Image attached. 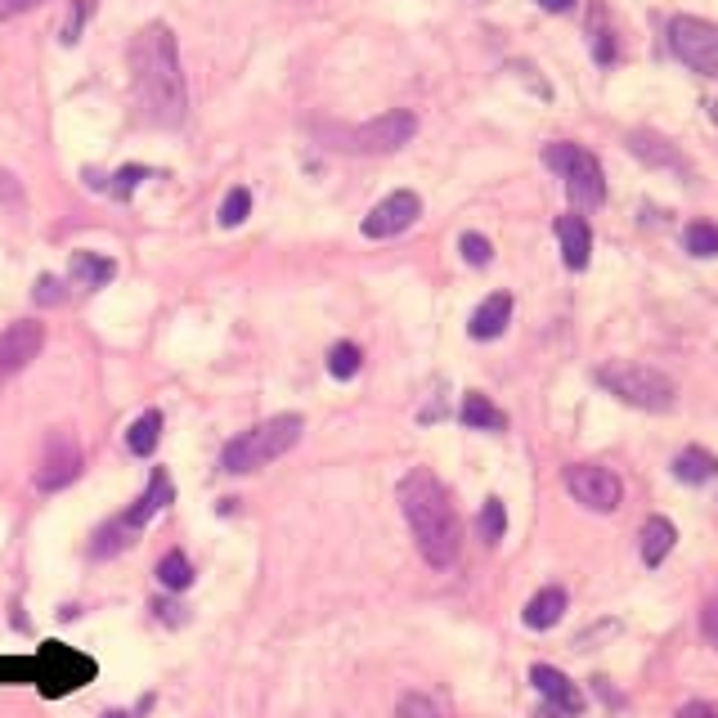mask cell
I'll list each match as a JSON object with an SVG mask.
<instances>
[{
	"label": "cell",
	"mask_w": 718,
	"mask_h": 718,
	"mask_svg": "<svg viewBox=\"0 0 718 718\" xmlns=\"http://www.w3.org/2000/svg\"><path fill=\"white\" fill-rule=\"evenodd\" d=\"M130 86L135 104L149 126H180L189 94H184V72H180V50L167 23L139 27L130 41Z\"/></svg>",
	"instance_id": "1"
},
{
	"label": "cell",
	"mask_w": 718,
	"mask_h": 718,
	"mask_svg": "<svg viewBox=\"0 0 718 718\" xmlns=\"http://www.w3.org/2000/svg\"><path fill=\"white\" fill-rule=\"evenodd\" d=\"M400 508H404V521L413 531L422 561L436 570H449L463 548V525H458V512H454L445 486L426 467H418L400 481Z\"/></svg>",
	"instance_id": "2"
},
{
	"label": "cell",
	"mask_w": 718,
	"mask_h": 718,
	"mask_svg": "<svg viewBox=\"0 0 718 718\" xmlns=\"http://www.w3.org/2000/svg\"><path fill=\"white\" fill-rule=\"evenodd\" d=\"M301 431H306V422H301L297 413H278V418H270V422L243 431L238 441H229L225 454H220V467L233 471V476L257 471V467H270L274 458H283L287 449L301 441Z\"/></svg>",
	"instance_id": "3"
},
{
	"label": "cell",
	"mask_w": 718,
	"mask_h": 718,
	"mask_svg": "<svg viewBox=\"0 0 718 718\" xmlns=\"http://www.w3.org/2000/svg\"><path fill=\"white\" fill-rule=\"evenodd\" d=\"M597 381L611 396H619L634 409H647V413H669L674 409V396H679L674 381H669L660 368H647V364H611L597 373Z\"/></svg>",
	"instance_id": "4"
},
{
	"label": "cell",
	"mask_w": 718,
	"mask_h": 718,
	"mask_svg": "<svg viewBox=\"0 0 718 718\" xmlns=\"http://www.w3.org/2000/svg\"><path fill=\"white\" fill-rule=\"evenodd\" d=\"M544 162L566 180V194L574 207H602L606 203V175L589 149H580V144H548Z\"/></svg>",
	"instance_id": "5"
},
{
	"label": "cell",
	"mask_w": 718,
	"mask_h": 718,
	"mask_svg": "<svg viewBox=\"0 0 718 718\" xmlns=\"http://www.w3.org/2000/svg\"><path fill=\"white\" fill-rule=\"evenodd\" d=\"M669 50H674L692 72L718 81V23L696 19V14H679L669 23Z\"/></svg>",
	"instance_id": "6"
},
{
	"label": "cell",
	"mask_w": 718,
	"mask_h": 718,
	"mask_svg": "<svg viewBox=\"0 0 718 718\" xmlns=\"http://www.w3.org/2000/svg\"><path fill=\"white\" fill-rule=\"evenodd\" d=\"M418 135V117L409 109H391V113H381L364 126L351 130V149L355 153H396L404 149V144Z\"/></svg>",
	"instance_id": "7"
},
{
	"label": "cell",
	"mask_w": 718,
	"mask_h": 718,
	"mask_svg": "<svg viewBox=\"0 0 718 718\" xmlns=\"http://www.w3.org/2000/svg\"><path fill=\"white\" fill-rule=\"evenodd\" d=\"M566 490L580 499L589 512H615L619 499H625V486L611 467H597V463H574L566 467Z\"/></svg>",
	"instance_id": "8"
},
{
	"label": "cell",
	"mask_w": 718,
	"mask_h": 718,
	"mask_svg": "<svg viewBox=\"0 0 718 718\" xmlns=\"http://www.w3.org/2000/svg\"><path fill=\"white\" fill-rule=\"evenodd\" d=\"M81 476V449L68 431H55L50 441H45V458H41V471H36V490L55 494V490H68L72 481Z\"/></svg>",
	"instance_id": "9"
},
{
	"label": "cell",
	"mask_w": 718,
	"mask_h": 718,
	"mask_svg": "<svg viewBox=\"0 0 718 718\" xmlns=\"http://www.w3.org/2000/svg\"><path fill=\"white\" fill-rule=\"evenodd\" d=\"M45 346V328L36 319H19L0 332V381H10L14 373H23Z\"/></svg>",
	"instance_id": "10"
},
{
	"label": "cell",
	"mask_w": 718,
	"mask_h": 718,
	"mask_svg": "<svg viewBox=\"0 0 718 718\" xmlns=\"http://www.w3.org/2000/svg\"><path fill=\"white\" fill-rule=\"evenodd\" d=\"M418 216H422V198L409 194V189H400V194L381 198V203L364 216V238H396V233H404Z\"/></svg>",
	"instance_id": "11"
},
{
	"label": "cell",
	"mask_w": 718,
	"mask_h": 718,
	"mask_svg": "<svg viewBox=\"0 0 718 718\" xmlns=\"http://www.w3.org/2000/svg\"><path fill=\"white\" fill-rule=\"evenodd\" d=\"M531 683H535V692L557 709V714H580L584 709V692L574 687L561 669H552V664H535L531 669Z\"/></svg>",
	"instance_id": "12"
},
{
	"label": "cell",
	"mask_w": 718,
	"mask_h": 718,
	"mask_svg": "<svg viewBox=\"0 0 718 718\" xmlns=\"http://www.w3.org/2000/svg\"><path fill=\"white\" fill-rule=\"evenodd\" d=\"M557 243H561V261L566 270H584L593 257V229L584 216H561L557 220Z\"/></svg>",
	"instance_id": "13"
},
{
	"label": "cell",
	"mask_w": 718,
	"mask_h": 718,
	"mask_svg": "<svg viewBox=\"0 0 718 718\" xmlns=\"http://www.w3.org/2000/svg\"><path fill=\"white\" fill-rule=\"evenodd\" d=\"M508 319H512V297H508V293H494V297H486L481 306H476L467 332H471L476 342H494V338H503Z\"/></svg>",
	"instance_id": "14"
},
{
	"label": "cell",
	"mask_w": 718,
	"mask_h": 718,
	"mask_svg": "<svg viewBox=\"0 0 718 718\" xmlns=\"http://www.w3.org/2000/svg\"><path fill=\"white\" fill-rule=\"evenodd\" d=\"M171 499H175V486H171V476H167V471H153L149 490L139 494V503H135V508H130L122 521L130 525V531H144V525H149V521H153V516H158V512H162Z\"/></svg>",
	"instance_id": "15"
},
{
	"label": "cell",
	"mask_w": 718,
	"mask_h": 718,
	"mask_svg": "<svg viewBox=\"0 0 718 718\" xmlns=\"http://www.w3.org/2000/svg\"><path fill=\"white\" fill-rule=\"evenodd\" d=\"M117 274V265L100 252H72V265H68V278L77 287H86V293H94V287H109Z\"/></svg>",
	"instance_id": "16"
},
{
	"label": "cell",
	"mask_w": 718,
	"mask_h": 718,
	"mask_svg": "<svg viewBox=\"0 0 718 718\" xmlns=\"http://www.w3.org/2000/svg\"><path fill=\"white\" fill-rule=\"evenodd\" d=\"M642 561L647 566H660L669 552H674V544H679V531H674V521L669 516H647V525H642Z\"/></svg>",
	"instance_id": "17"
},
{
	"label": "cell",
	"mask_w": 718,
	"mask_h": 718,
	"mask_svg": "<svg viewBox=\"0 0 718 718\" xmlns=\"http://www.w3.org/2000/svg\"><path fill=\"white\" fill-rule=\"evenodd\" d=\"M561 615H566V589H544V593H535L531 602H525V629H552V625H561Z\"/></svg>",
	"instance_id": "18"
},
{
	"label": "cell",
	"mask_w": 718,
	"mask_h": 718,
	"mask_svg": "<svg viewBox=\"0 0 718 718\" xmlns=\"http://www.w3.org/2000/svg\"><path fill=\"white\" fill-rule=\"evenodd\" d=\"M458 418H463L467 426H476V431H503V426H508V413H503L490 396H481V391H467V396H463Z\"/></svg>",
	"instance_id": "19"
},
{
	"label": "cell",
	"mask_w": 718,
	"mask_h": 718,
	"mask_svg": "<svg viewBox=\"0 0 718 718\" xmlns=\"http://www.w3.org/2000/svg\"><path fill=\"white\" fill-rule=\"evenodd\" d=\"M674 476H679V481H687V486H705V481H714V476H718V458L709 449L692 445V449H683L674 458Z\"/></svg>",
	"instance_id": "20"
},
{
	"label": "cell",
	"mask_w": 718,
	"mask_h": 718,
	"mask_svg": "<svg viewBox=\"0 0 718 718\" xmlns=\"http://www.w3.org/2000/svg\"><path fill=\"white\" fill-rule=\"evenodd\" d=\"M158 441H162V413H158V409L139 413V418L130 422V431H126V449H130L135 458H149V454L158 449Z\"/></svg>",
	"instance_id": "21"
},
{
	"label": "cell",
	"mask_w": 718,
	"mask_h": 718,
	"mask_svg": "<svg viewBox=\"0 0 718 718\" xmlns=\"http://www.w3.org/2000/svg\"><path fill=\"white\" fill-rule=\"evenodd\" d=\"M158 584L167 593H184L189 584H194V566H189V557L180 548H171L162 561H158Z\"/></svg>",
	"instance_id": "22"
},
{
	"label": "cell",
	"mask_w": 718,
	"mask_h": 718,
	"mask_svg": "<svg viewBox=\"0 0 718 718\" xmlns=\"http://www.w3.org/2000/svg\"><path fill=\"white\" fill-rule=\"evenodd\" d=\"M634 144H629V149L638 153V158H647V162H656V167H674V171H683V158L674 153V149H669V144L664 139H656V135H629Z\"/></svg>",
	"instance_id": "23"
},
{
	"label": "cell",
	"mask_w": 718,
	"mask_h": 718,
	"mask_svg": "<svg viewBox=\"0 0 718 718\" xmlns=\"http://www.w3.org/2000/svg\"><path fill=\"white\" fill-rule=\"evenodd\" d=\"M360 364H364V351L355 342H338V346L328 351V373L338 377V381H351L360 373Z\"/></svg>",
	"instance_id": "24"
},
{
	"label": "cell",
	"mask_w": 718,
	"mask_h": 718,
	"mask_svg": "<svg viewBox=\"0 0 718 718\" xmlns=\"http://www.w3.org/2000/svg\"><path fill=\"white\" fill-rule=\"evenodd\" d=\"M130 535H135V531H130V525H126L122 516H117V521H109L104 531L94 535V544H90V557H113L117 548H126V544H130Z\"/></svg>",
	"instance_id": "25"
},
{
	"label": "cell",
	"mask_w": 718,
	"mask_h": 718,
	"mask_svg": "<svg viewBox=\"0 0 718 718\" xmlns=\"http://www.w3.org/2000/svg\"><path fill=\"white\" fill-rule=\"evenodd\" d=\"M683 243H687V252L692 257H718V225H709V220H696V225H687V233H683Z\"/></svg>",
	"instance_id": "26"
},
{
	"label": "cell",
	"mask_w": 718,
	"mask_h": 718,
	"mask_svg": "<svg viewBox=\"0 0 718 718\" xmlns=\"http://www.w3.org/2000/svg\"><path fill=\"white\" fill-rule=\"evenodd\" d=\"M248 212H252V194H248L243 184H238V189H229V194H225L216 220H220V229H233V225H243V220H248Z\"/></svg>",
	"instance_id": "27"
},
{
	"label": "cell",
	"mask_w": 718,
	"mask_h": 718,
	"mask_svg": "<svg viewBox=\"0 0 718 718\" xmlns=\"http://www.w3.org/2000/svg\"><path fill=\"white\" fill-rule=\"evenodd\" d=\"M503 531H508V508H503V499H486V508H481V539H486V544H499Z\"/></svg>",
	"instance_id": "28"
},
{
	"label": "cell",
	"mask_w": 718,
	"mask_h": 718,
	"mask_svg": "<svg viewBox=\"0 0 718 718\" xmlns=\"http://www.w3.org/2000/svg\"><path fill=\"white\" fill-rule=\"evenodd\" d=\"M458 252H463L467 265H490V257H494V248H490L486 233H463V238H458Z\"/></svg>",
	"instance_id": "29"
},
{
	"label": "cell",
	"mask_w": 718,
	"mask_h": 718,
	"mask_svg": "<svg viewBox=\"0 0 718 718\" xmlns=\"http://www.w3.org/2000/svg\"><path fill=\"white\" fill-rule=\"evenodd\" d=\"M149 175H153V171H149V167H122V171H117V175H113V184H109V194H113V198H122V203H126V198H130V194H135V189H139V180H149Z\"/></svg>",
	"instance_id": "30"
},
{
	"label": "cell",
	"mask_w": 718,
	"mask_h": 718,
	"mask_svg": "<svg viewBox=\"0 0 718 718\" xmlns=\"http://www.w3.org/2000/svg\"><path fill=\"white\" fill-rule=\"evenodd\" d=\"M90 0H72V10H68V23H64V32H59V41L64 45H77L81 41V27H86V19H90Z\"/></svg>",
	"instance_id": "31"
},
{
	"label": "cell",
	"mask_w": 718,
	"mask_h": 718,
	"mask_svg": "<svg viewBox=\"0 0 718 718\" xmlns=\"http://www.w3.org/2000/svg\"><path fill=\"white\" fill-rule=\"evenodd\" d=\"M396 718H441V709H436V700H431V696L409 692V696L396 705Z\"/></svg>",
	"instance_id": "32"
},
{
	"label": "cell",
	"mask_w": 718,
	"mask_h": 718,
	"mask_svg": "<svg viewBox=\"0 0 718 718\" xmlns=\"http://www.w3.org/2000/svg\"><path fill=\"white\" fill-rule=\"evenodd\" d=\"M602 10H593V55H597V64H611L615 59V41H611V32L602 27Z\"/></svg>",
	"instance_id": "33"
},
{
	"label": "cell",
	"mask_w": 718,
	"mask_h": 718,
	"mask_svg": "<svg viewBox=\"0 0 718 718\" xmlns=\"http://www.w3.org/2000/svg\"><path fill=\"white\" fill-rule=\"evenodd\" d=\"M32 297H36L41 306H59V301H64L68 293H64V283H59V278H50V274H41V278H36V293H32Z\"/></svg>",
	"instance_id": "34"
},
{
	"label": "cell",
	"mask_w": 718,
	"mask_h": 718,
	"mask_svg": "<svg viewBox=\"0 0 718 718\" xmlns=\"http://www.w3.org/2000/svg\"><path fill=\"white\" fill-rule=\"evenodd\" d=\"M700 634H705V638L718 647V597H709V602H705V611H700Z\"/></svg>",
	"instance_id": "35"
},
{
	"label": "cell",
	"mask_w": 718,
	"mask_h": 718,
	"mask_svg": "<svg viewBox=\"0 0 718 718\" xmlns=\"http://www.w3.org/2000/svg\"><path fill=\"white\" fill-rule=\"evenodd\" d=\"M36 5H45V0H0V23H5V19H19V14L36 10Z\"/></svg>",
	"instance_id": "36"
},
{
	"label": "cell",
	"mask_w": 718,
	"mask_h": 718,
	"mask_svg": "<svg viewBox=\"0 0 718 718\" xmlns=\"http://www.w3.org/2000/svg\"><path fill=\"white\" fill-rule=\"evenodd\" d=\"M674 718H718V705H709V700H692V705H683Z\"/></svg>",
	"instance_id": "37"
},
{
	"label": "cell",
	"mask_w": 718,
	"mask_h": 718,
	"mask_svg": "<svg viewBox=\"0 0 718 718\" xmlns=\"http://www.w3.org/2000/svg\"><path fill=\"white\" fill-rule=\"evenodd\" d=\"M535 5H544L548 14H566V10L574 5V0H535Z\"/></svg>",
	"instance_id": "38"
},
{
	"label": "cell",
	"mask_w": 718,
	"mask_h": 718,
	"mask_svg": "<svg viewBox=\"0 0 718 718\" xmlns=\"http://www.w3.org/2000/svg\"><path fill=\"white\" fill-rule=\"evenodd\" d=\"M104 718H130V714H122V709H109V714H104Z\"/></svg>",
	"instance_id": "39"
},
{
	"label": "cell",
	"mask_w": 718,
	"mask_h": 718,
	"mask_svg": "<svg viewBox=\"0 0 718 718\" xmlns=\"http://www.w3.org/2000/svg\"><path fill=\"white\" fill-rule=\"evenodd\" d=\"M709 117H714V126H718V100H714V104H709Z\"/></svg>",
	"instance_id": "40"
},
{
	"label": "cell",
	"mask_w": 718,
	"mask_h": 718,
	"mask_svg": "<svg viewBox=\"0 0 718 718\" xmlns=\"http://www.w3.org/2000/svg\"><path fill=\"white\" fill-rule=\"evenodd\" d=\"M552 714H557V709H552ZM552 714H544V718H552Z\"/></svg>",
	"instance_id": "41"
}]
</instances>
